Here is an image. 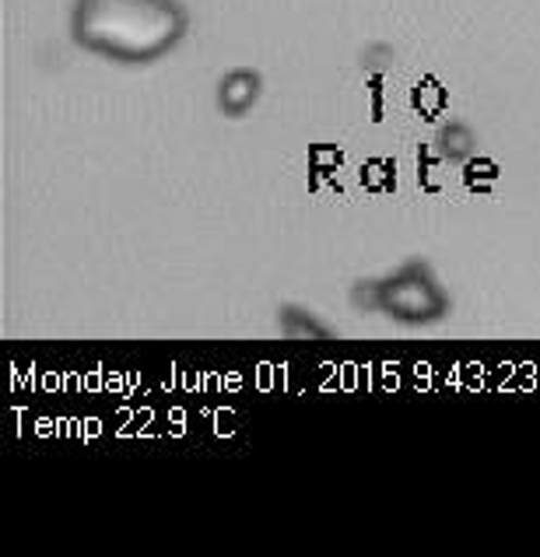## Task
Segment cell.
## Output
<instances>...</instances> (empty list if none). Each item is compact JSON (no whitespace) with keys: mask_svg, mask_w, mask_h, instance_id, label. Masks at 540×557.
<instances>
[{"mask_svg":"<svg viewBox=\"0 0 540 557\" xmlns=\"http://www.w3.org/2000/svg\"><path fill=\"white\" fill-rule=\"evenodd\" d=\"M189 14L180 0H74L71 36L116 63H155L183 42Z\"/></svg>","mask_w":540,"mask_h":557,"instance_id":"cell-1","label":"cell"},{"mask_svg":"<svg viewBox=\"0 0 540 557\" xmlns=\"http://www.w3.org/2000/svg\"><path fill=\"white\" fill-rule=\"evenodd\" d=\"M379 312L404 326H428L450 312V295L425 260H407L393 274L379 277Z\"/></svg>","mask_w":540,"mask_h":557,"instance_id":"cell-2","label":"cell"},{"mask_svg":"<svg viewBox=\"0 0 540 557\" xmlns=\"http://www.w3.org/2000/svg\"><path fill=\"white\" fill-rule=\"evenodd\" d=\"M263 95V77L249 67H235L218 82V109L225 116H246Z\"/></svg>","mask_w":540,"mask_h":557,"instance_id":"cell-3","label":"cell"},{"mask_svg":"<svg viewBox=\"0 0 540 557\" xmlns=\"http://www.w3.org/2000/svg\"><path fill=\"white\" fill-rule=\"evenodd\" d=\"M278 323L292 341H330V326H323L312 312L298 306H281Z\"/></svg>","mask_w":540,"mask_h":557,"instance_id":"cell-4","label":"cell"},{"mask_svg":"<svg viewBox=\"0 0 540 557\" xmlns=\"http://www.w3.org/2000/svg\"><path fill=\"white\" fill-rule=\"evenodd\" d=\"M474 145H478V140H474V131H470V126H464V123H446L439 131V137H435L439 154L450 158V162H464V158H470Z\"/></svg>","mask_w":540,"mask_h":557,"instance_id":"cell-5","label":"cell"},{"mask_svg":"<svg viewBox=\"0 0 540 557\" xmlns=\"http://www.w3.org/2000/svg\"><path fill=\"white\" fill-rule=\"evenodd\" d=\"M352 306L358 312H379V281H358L352 288Z\"/></svg>","mask_w":540,"mask_h":557,"instance_id":"cell-6","label":"cell"}]
</instances>
